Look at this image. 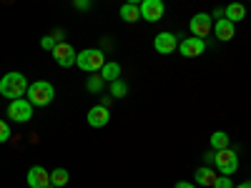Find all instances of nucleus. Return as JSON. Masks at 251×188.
I'll return each mask as SVG.
<instances>
[{
	"instance_id": "nucleus-10",
	"label": "nucleus",
	"mask_w": 251,
	"mask_h": 188,
	"mask_svg": "<svg viewBox=\"0 0 251 188\" xmlns=\"http://www.w3.org/2000/svg\"><path fill=\"white\" fill-rule=\"evenodd\" d=\"M25 183H28V188H53L50 186V171H46L43 165H30Z\"/></svg>"
},
{
	"instance_id": "nucleus-17",
	"label": "nucleus",
	"mask_w": 251,
	"mask_h": 188,
	"mask_svg": "<svg viewBox=\"0 0 251 188\" xmlns=\"http://www.w3.org/2000/svg\"><path fill=\"white\" fill-rule=\"evenodd\" d=\"M123 23H138L141 20V13H138V5H131V3H123L121 10H118Z\"/></svg>"
},
{
	"instance_id": "nucleus-2",
	"label": "nucleus",
	"mask_w": 251,
	"mask_h": 188,
	"mask_svg": "<svg viewBox=\"0 0 251 188\" xmlns=\"http://www.w3.org/2000/svg\"><path fill=\"white\" fill-rule=\"evenodd\" d=\"M28 91V78L23 73H5L3 78H0V95L8 98V100H15V98H23Z\"/></svg>"
},
{
	"instance_id": "nucleus-9",
	"label": "nucleus",
	"mask_w": 251,
	"mask_h": 188,
	"mask_svg": "<svg viewBox=\"0 0 251 188\" xmlns=\"http://www.w3.org/2000/svg\"><path fill=\"white\" fill-rule=\"evenodd\" d=\"M203 50H206V40H201V38L188 35V38L178 40V53L183 58H199V55H203Z\"/></svg>"
},
{
	"instance_id": "nucleus-28",
	"label": "nucleus",
	"mask_w": 251,
	"mask_h": 188,
	"mask_svg": "<svg viewBox=\"0 0 251 188\" xmlns=\"http://www.w3.org/2000/svg\"><path fill=\"white\" fill-rule=\"evenodd\" d=\"M174 188H196V183H188V181H178Z\"/></svg>"
},
{
	"instance_id": "nucleus-27",
	"label": "nucleus",
	"mask_w": 251,
	"mask_h": 188,
	"mask_svg": "<svg viewBox=\"0 0 251 188\" xmlns=\"http://www.w3.org/2000/svg\"><path fill=\"white\" fill-rule=\"evenodd\" d=\"M50 38L55 40V43H63V38H66V35H63V30L58 28V30H53V33H50Z\"/></svg>"
},
{
	"instance_id": "nucleus-5",
	"label": "nucleus",
	"mask_w": 251,
	"mask_h": 188,
	"mask_svg": "<svg viewBox=\"0 0 251 188\" xmlns=\"http://www.w3.org/2000/svg\"><path fill=\"white\" fill-rule=\"evenodd\" d=\"M138 13H141V20H146V23H158L166 13V5L163 0H141Z\"/></svg>"
},
{
	"instance_id": "nucleus-16",
	"label": "nucleus",
	"mask_w": 251,
	"mask_h": 188,
	"mask_svg": "<svg viewBox=\"0 0 251 188\" xmlns=\"http://www.w3.org/2000/svg\"><path fill=\"white\" fill-rule=\"evenodd\" d=\"M98 75H100L103 80H106V83H113L116 78H121V66H118L116 60H106V63L100 66Z\"/></svg>"
},
{
	"instance_id": "nucleus-21",
	"label": "nucleus",
	"mask_w": 251,
	"mask_h": 188,
	"mask_svg": "<svg viewBox=\"0 0 251 188\" xmlns=\"http://www.w3.org/2000/svg\"><path fill=\"white\" fill-rule=\"evenodd\" d=\"M103 88H106V80H103L100 75H91V78L86 80V91H88V93H100Z\"/></svg>"
},
{
	"instance_id": "nucleus-31",
	"label": "nucleus",
	"mask_w": 251,
	"mask_h": 188,
	"mask_svg": "<svg viewBox=\"0 0 251 188\" xmlns=\"http://www.w3.org/2000/svg\"><path fill=\"white\" fill-rule=\"evenodd\" d=\"M126 3H131V5H138V3H141V0H126Z\"/></svg>"
},
{
	"instance_id": "nucleus-1",
	"label": "nucleus",
	"mask_w": 251,
	"mask_h": 188,
	"mask_svg": "<svg viewBox=\"0 0 251 188\" xmlns=\"http://www.w3.org/2000/svg\"><path fill=\"white\" fill-rule=\"evenodd\" d=\"M53 98H55V88H53V83H48V80H35V83H28L25 100L30 103L33 108L50 106Z\"/></svg>"
},
{
	"instance_id": "nucleus-6",
	"label": "nucleus",
	"mask_w": 251,
	"mask_h": 188,
	"mask_svg": "<svg viewBox=\"0 0 251 188\" xmlns=\"http://www.w3.org/2000/svg\"><path fill=\"white\" fill-rule=\"evenodd\" d=\"M8 118L15 123H28L33 118V106L25 98H15L8 103Z\"/></svg>"
},
{
	"instance_id": "nucleus-15",
	"label": "nucleus",
	"mask_w": 251,
	"mask_h": 188,
	"mask_svg": "<svg viewBox=\"0 0 251 188\" xmlns=\"http://www.w3.org/2000/svg\"><path fill=\"white\" fill-rule=\"evenodd\" d=\"M224 18H226V20H231L234 25L241 23V20L246 18V8H244V3H228V5L224 8Z\"/></svg>"
},
{
	"instance_id": "nucleus-24",
	"label": "nucleus",
	"mask_w": 251,
	"mask_h": 188,
	"mask_svg": "<svg viewBox=\"0 0 251 188\" xmlns=\"http://www.w3.org/2000/svg\"><path fill=\"white\" fill-rule=\"evenodd\" d=\"M234 183H231V176H219L216 181H214V188H231Z\"/></svg>"
},
{
	"instance_id": "nucleus-30",
	"label": "nucleus",
	"mask_w": 251,
	"mask_h": 188,
	"mask_svg": "<svg viewBox=\"0 0 251 188\" xmlns=\"http://www.w3.org/2000/svg\"><path fill=\"white\" fill-rule=\"evenodd\" d=\"M231 188H251V183H249V181H244V183H239V186H231Z\"/></svg>"
},
{
	"instance_id": "nucleus-20",
	"label": "nucleus",
	"mask_w": 251,
	"mask_h": 188,
	"mask_svg": "<svg viewBox=\"0 0 251 188\" xmlns=\"http://www.w3.org/2000/svg\"><path fill=\"white\" fill-rule=\"evenodd\" d=\"M111 95L113 98H126V95H128V83H126L123 78H116L111 83Z\"/></svg>"
},
{
	"instance_id": "nucleus-13",
	"label": "nucleus",
	"mask_w": 251,
	"mask_h": 188,
	"mask_svg": "<svg viewBox=\"0 0 251 188\" xmlns=\"http://www.w3.org/2000/svg\"><path fill=\"white\" fill-rule=\"evenodd\" d=\"M194 176H196V186H206V188H214V181L219 178L211 165H201V168H196Z\"/></svg>"
},
{
	"instance_id": "nucleus-23",
	"label": "nucleus",
	"mask_w": 251,
	"mask_h": 188,
	"mask_svg": "<svg viewBox=\"0 0 251 188\" xmlns=\"http://www.w3.org/2000/svg\"><path fill=\"white\" fill-rule=\"evenodd\" d=\"M73 8L75 10H83V13H88L93 8V0H73Z\"/></svg>"
},
{
	"instance_id": "nucleus-19",
	"label": "nucleus",
	"mask_w": 251,
	"mask_h": 188,
	"mask_svg": "<svg viewBox=\"0 0 251 188\" xmlns=\"http://www.w3.org/2000/svg\"><path fill=\"white\" fill-rule=\"evenodd\" d=\"M68 181H71V176H68L66 168H53V171H50V186H53V188L66 186Z\"/></svg>"
},
{
	"instance_id": "nucleus-29",
	"label": "nucleus",
	"mask_w": 251,
	"mask_h": 188,
	"mask_svg": "<svg viewBox=\"0 0 251 188\" xmlns=\"http://www.w3.org/2000/svg\"><path fill=\"white\" fill-rule=\"evenodd\" d=\"M208 15H211V18H216V20H219V18H224V8H216L214 13H208Z\"/></svg>"
},
{
	"instance_id": "nucleus-12",
	"label": "nucleus",
	"mask_w": 251,
	"mask_h": 188,
	"mask_svg": "<svg viewBox=\"0 0 251 188\" xmlns=\"http://www.w3.org/2000/svg\"><path fill=\"white\" fill-rule=\"evenodd\" d=\"M86 120H88L91 128H103V125H108L111 113H108V108H106V106H100V103H98V106H93V108L88 111Z\"/></svg>"
},
{
	"instance_id": "nucleus-22",
	"label": "nucleus",
	"mask_w": 251,
	"mask_h": 188,
	"mask_svg": "<svg viewBox=\"0 0 251 188\" xmlns=\"http://www.w3.org/2000/svg\"><path fill=\"white\" fill-rule=\"evenodd\" d=\"M10 136H13V133H10V125H8L5 120H0V143H8Z\"/></svg>"
},
{
	"instance_id": "nucleus-25",
	"label": "nucleus",
	"mask_w": 251,
	"mask_h": 188,
	"mask_svg": "<svg viewBox=\"0 0 251 188\" xmlns=\"http://www.w3.org/2000/svg\"><path fill=\"white\" fill-rule=\"evenodd\" d=\"M40 48H43V50H53V48H55V40H53L50 35H46L43 40H40Z\"/></svg>"
},
{
	"instance_id": "nucleus-8",
	"label": "nucleus",
	"mask_w": 251,
	"mask_h": 188,
	"mask_svg": "<svg viewBox=\"0 0 251 188\" xmlns=\"http://www.w3.org/2000/svg\"><path fill=\"white\" fill-rule=\"evenodd\" d=\"M211 28H214V18L208 15V13H196V15L191 18V23H188V30H191V35H194V38H201V40L211 33Z\"/></svg>"
},
{
	"instance_id": "nucleus-3",
	"label": "nucleus",
	"mask_w": 251,
	"mask_h": 188,
	"mask_svg": "<svg viewBox=\"0 0 251 188\" xmlns=\"http://www.w3.org/2000/svg\"><path fill=\"white\" fill-rule=\"evenodd\" d=\"M103 63H106V55L98 48H86V50L75 53V66L86 73H98Z\"/></svg>"
},
{
	"instance_id": "nucleus-26",
	"label": "nucleus",
	"mask_w": 251,
	"mask_h": 188,
	"mask_svg": "<svg viewBox=\"0 0 251 188\" xmlns=\"http://www.w3.org/2000/svg\"><path fill=\"white\" fill-rule=\"evenodd\" d=\"M214 161H216V151H206V153H203V163H206V165H211Z\"/></svg>"
},
{
	"instance_id": "nucleus-7",
	"label": "nucleus",
	"mask_w": 251,
	"mask_h": 188,
	"mask_svg": "<svg viewBox=\"0 0 251 188\" xmlns=\"http://www.w3.org/2000/svg\"><path fill=\"white\" fill-rule=\"evenodd\" d=\"M50 55H53V60L58 63L60 68H71V66H75V48L71 46V43H55V48L50 50Z\"/></svg>"
},
{
	"instance_id": "nucleus-11",
	"label": "nucleus",
	"mask_w": 251,
	"mask_h": 188,
	"mask_svg": "<svg viewBox=\"0 0 251 188\" xmlns=\"http://www.w3.org/2000/svg\"><path fill=\"white\" fill-rule=\"evenodd\" d=\"M153 48L158 55H171L178 48V35L176 33H158L153 38Z\"/></svg>"
},
{
	"instance_id": "nucleus-4",
	"label": "nucleus",
	"mask_w": 251,
	"mask_h": 188,
	"mask_svg": "<svg viewBox=\"0 0 251 188\" xmlns=\"http://www.w3.org/2000/svg\"><path fill=\"white\" fill-rule=\"evenodd\" d=\"M216 168H219V173L221 176H234L236 171H239V156H236V151H231V148H224V151H216Z\"/></svg>"
},
{
	"instance_id": "nucleus-14",
	"label": "nucleus",
	"mask_w": 251,
	"mask_h": 188,
	"mask_svg": "<svg viewBox=\"0 0 251 188\" xmlns=\"http://www.w3.org/2000/svg\"><path fill=\"white\" fill-rule=\"evenodd\" d=\"M234 35H236V25L231 23V20H226V18H219L216 20V38L226 43V40H231Z\"/></svg>"
},
{
	"instance_id": "nucleus-18",
	"label": "nucleus",
	"mask_w": 251,
	"mask_h": 188,
	"mask_svg": "<svg viewBox=\"0 0 251 188\" xmlns=\"http://www.w3.org/2000/svg\"><path fill=\"white\" fill-rule=\"evenodd\" d=\"M231 145V138H228L226 131H214L211 133V151H224Z\"/></svg>"
}]
</instances>
